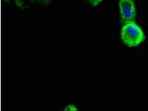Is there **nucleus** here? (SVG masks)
<instances>
[{
    "instance_id": "obj_3",
    "label": "nucleus",
    "mask_w": 148,
    "mask_h": 111,
    "mask_svg": "<svg viewBox=\"0 0 148 111\" xmlns=\"http://www.w3.org/2000/svg\"><path fill=\"white\" fill-rule=\"evenodd\" d=\"M32 1L34 2L39 3L44 8L48 7L50 2V0H32Z\"/></svg>"
},
{
    "instance_id": "obj_5",
    "label": "nucleus",
    "mask_w": 148,
    "mask_h": 111,
    "mask_svg": "<svg viewBox=\"0 0 148 111\" xmlns=\"http://www.w3.org/2000/svg\"><path fill=\"white\" fill-rule=\"evenodd\" d=\"M92 6H95L98 4L102 0H88Z\"/></svg>"
},
{
    "instance_id": "obj_1",
    "label": "nucleus",
    "mask_w": 148,
    "mask_h": 111,
    "mask_svg": "<svg viewBox=\"0 0 148 111\" xmlns=\"http://www.w3.org/2000/svg\"><path fill=\"white\" fill-rule=\"evenodd\" d=\"M121 38L124 43L129 47L138 45L145 39L140 27L133 22H127L123 26Z\"/></svg>"
},
{
    "instance_id": "obj_2",
    "label": "nucleus",
    "mask_w": 148,
    "mask_h": 111,
    "mask_svg": "<svg viewBox=\"0 0 148 111\" xmlns=\"http://www.w3.org/2000/svg\"><path fill=\"white\" fill-rule=\"evenodd\" d=\"M119 6L122 20L125 23L133 22L136 16L135 6L132 0H120Z\"/></svg>"
},
{
    "instance_id": "obj_4",
    "label": "nucleus",
    "mask_w": 148,
    "mask_h": 111,
    "mask_svg": "<svg viewBox=\"0 0 148 111\" xmlns=\"http://www.w3.org/2000/svg\"><path fill=\"white\" fill-rule=\"evenodd\" d=\"M16 3L18 7L23 8L25 6L26 0H15Z\"/></svg>"
},
{
    "instance_id": "obj_6",
    "label": "nucleus",
    "mask_w": 148,
    "mask_h": 111,
    "mask_svg": "<svg viewBox=\"0 0 148 111\" xmlns=\"http://www.w3.org/2000/svg\"><path fill=\"white\" fill-rule=\"evenodd\" d=\"M3 1L7 3H8L9 4L10 3V0H3Z\"/></svg>"
}]
</instances>
